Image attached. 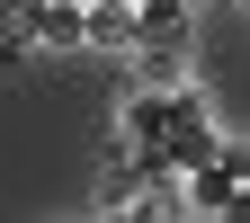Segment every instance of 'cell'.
Segmentation results:
<instances>
[{"mask_svg": "<svg viewBox=\"0 0 250 223\" xmlns=\"http://www.w3.org/2000/svg\"><path fill=\"white\" fill-rule=\"evenodd\" d=\"M134 36H143L134 0H89V9H81V45L89 54H134Z\"/></svg>", "mask_w": 250, "mask_h": 223, "instance_id": "6da1fadb", "label": "cell"}, {"mask_svg": "<svg viewBox=\"0 0 250 223\" xmlns=\"http://www.w3.org/2000/svg\"><path fill=\"white\" fill-rule=\"evenodd\" d=\"M188 81V36H134V89Z\"/></svg>", "mask_w": 250, "mask_h": 223, "instance_id": "7a4b0ae2", "label": "cell"}, {"mask_svg": "<svg viewBox=\"0 0 250 223\" xmlns=\"http://www.w3.org/2000/svg\"><path fill=\"white\" fill-rule=\"evenodd\" d=\"M27 45H45V54H81V9H72V0H36Z\"/></svg>", "mask_w": 250, "mask_h": 223, "instance_id": "3957f363", "label": "cell"}, {"mask_svg": "<svg viewBox=\"0 0 250 223\" xmlns=\"http://www.w3.org/2000/svg\"><path fill=\"white\" fill-rule=\"evenodd\" d=\"M72 9H89V0H72Z\"/></svg>", "mask_w": 250, "mask_h": 223, "instance_id": "277c9868", "label": "cell"}]
</instances>
